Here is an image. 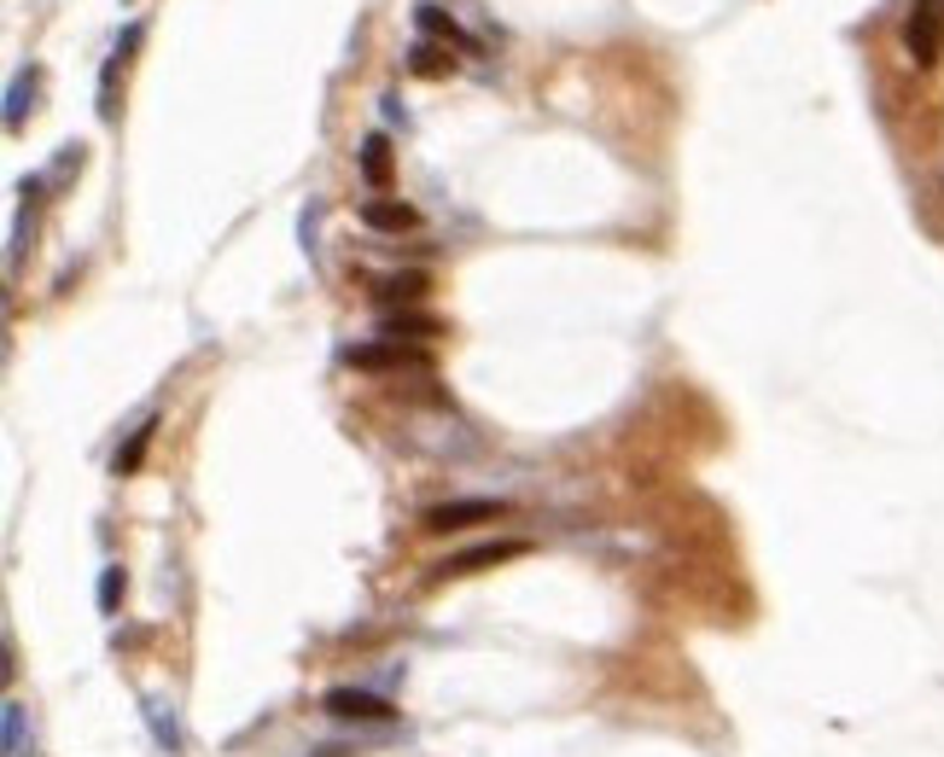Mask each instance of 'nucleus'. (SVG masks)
<instances>
[{
  "instance_id": "7",
  "label": "nucleus",
  "mask_w": 944,
  "mask_h": 757,
  "mask_svg": "<svg viewBox=\"0 0 944 757\" xmlns=\"http://www.w3.org/2000/svg\"><path fill=\"white\" fill-rule=\"evenodd\" d=\"M146 711V729H152V740H158V752H181V722H176V705H164V699H146L141 705Z\"/></svg>"
},
{
  "instance_id": "4",
  "label": "nucleus",
  "mask_w": 944,
  "mask_h": 757,
  "mask_svg": "<svg viewBox=\"0 0 944 757\" xmlns=\"http://www.w3.org/2000/svg\"><path fill=\"white\" fill-rule=\"evenodd\" d=\"M519 553H525V542L501 536V542H479V548H461V553H449V560H437L432 577H472V571H491L501 560H519Z\"/></svg>"
},
{
  "instance_id": "8",
  "label": "nucleus",
  "mask_w": 944,
  "mask_h": 757,
  "mask_svg": "<svg viewBox=\"0 0 944 757\" xmlns=\"http://www.w3.org/2000/svg\"><path fill=\"white\" fill-rule=\"evenodd\" d=\"M362 181L367 187H385V181H391V146H385V134H367L362 141Z\"/></svg>"
},
{
  "instance_id": "6",
  "label": "nucleus",
  "mask_w": 944,
  "mask_h": 757,
  "mask_svg": "<svg viewBox=\"0 0 944 757\" xmlns=\"http://www.w3.org/2000/svg\"><path fill=\"white\" fill-rule=\"evenodd\" d=\"M362 222L374 228V233H409V228H420V210L402 205V198H367Z\"/></svg>"
},
{
  "instance_id": "11",
  "label": "nucleus",
  "mask_w": 944,
  "mask_h": 757,
  "mask_svg": "<svg viewBox=\"0 0 944 757\" xmlns=\"http://www.w3.org/2000/svg\"><path fill=\"white\" fill-rule=\"evenodd\" d=\"M152 431H158V419H146V426H141V431H134V437H129V443H123V449H117V461H111V466H117V473H134V466H141V461H146V449H152Z\"/></svg>"
},
{
  "instance_id": "10",
  "label": "nucleus",
  "mask_w": 944,
  "mask_h": 757,
  "mask_svg": "<svg viewBox=\"0 0 944 757\" xmlns=\"http://www.w3.org/2000/svg\"><path fill=\"white\" fill-rule=\"evenodd\" d=\"M36 71H19L12 76V88H7V129H24V111H29V99H36Z\"/></svg>"
},
{
  "instance_id": "9",
  "label": "nucleus",
  "mask_w": 944,
  "mask_h": 757,
  "mask_svg": "<svg viewBox=\"0 0 944 757\" xmlns=\"http://www.w3.org/2000/svg\"><path fill=\"white\" fill-rule=\"evenodd\" d=\"M414 24L426 29V36H444V41H455V47H472V41L461 36V24H455L444 7H432V0H426V7H414Z\"/></svg>"
},
{
  "instance_id": "14",
  "label": "nucleus",
  "mask_w": 944,
  "mask_h": 757,
  "mask_svg": "<svg viewBox=\"0 0 944 757\" xmlns=\"http://www.w3.org/2000/svg\"><path fill=\"white\" fill-rule=\"evenodd\" d=\"M420 292H426V274H391V280H379V285H374V297H379V303L420 297Z\"/></svg>"
},
{
  "instance_id": "13",
  "label": "nucleus",
  "mask_w": 944,
  "mask_h": 757,
  "mask_svg": "<svg viewBox=\"0 0 944 757\" xmlns=\"http://www.w3.org/2000/svg\"><path fill=\"white\" fill-rule=\"evenodd\" d=\"M82 151H88V146H82V141H71V146H59V158H53V170H47L41 181H47V187H64V181H71L76 170H82Z\"/></svg>"
},
{
  "instance_id": "5",
  "label": "nucleus",
  "mask_w": 944,
  "mask_h": 757,
  "mask_svg": "<svg viewBox=\"0 0 944 757\" xmlns=\"http://www.w3.org/2000/svg\"><path fill=\"white\" fill-rule=\"evenodd\" d=\"M322 711L327 717H339V722H391V699H379V694H367V687H332V694L322 699Z\"/></svg>"
},
{
  "instance_id": "15",
  "label": "nucleus",
  "mask_w": 944,
  "mask_h": 757,
  "mask_svg": "<svg viewBox=\"0 0 944 757\" xmlns=\"http://www.w3.org/2000/svg\"><path fill=\"white\" fill-rule=\"evenodd\" d=\"M409 71H414V76H444V71H449V59L437 53L432 41H414V47H409Z\"/></svg>"
},
{
  "instance_id": "1",
  "label": "nucleus",
  "mask_w": 944,
  "mask_h": 757,
  "mask_svg": "<svg viewBox=\"0 0 944 757\" xmlns=\"http://www.w3.org/2000/svg\"><path fill=\"white\" fill-rule=\"evenodd\" d=\"M344 367H362V374H426L432 356L402 339H374V344H350Z\"/></svg>"
},
{
  "instance_id": "16",
  "label": "nucleus",
  "mask_w": 944,
  "mask_h": 757,
  "mask_svg": "<svg viewBox=\"0 0 944 757\" xmlns=\"http://www.w3.org/2000/svg\"><path fill=\"white\" fill-rule=\"evenodd\" d=\"M117 595H123V565L99 571V612H117Z\"/></svg>"
},
{
  "instance_id": "2",
  "label": "nucleus",
  "mask_w": 944,
  "mask_h": 757,
  "mask_svg": "<svg viewBox=\"0 0 944 757\" xmlns=\"http://www.w3.org/2000/svg\"><path fill=\"white\" fill-rule=\"evenodd\" d=\"M904 53L916 64H939V53H944V0H916V7H909Z\"/></svg>"
},
{
  "instance_id": "3",
  "label": "nucleus",
  "mask_w": 944,
  "mask_h": 757,
  "mask_svg": "<svg viewBox=\"0 0 944 757\" xmlns=\"http://www.w3.org/2000/svg\"><path fill=\"white\" fill-rule=\"evenodd\" d=\"M501 513H508L501 496H472V501H437V508H426L420 525L444 536V530H467V525H484V518H501Z\"/></svg>"
},
{
  "instance_id": "12",
  "label": "nucleus",
  "mask_w": 944,
  "mask_h": 757,
  "mask_svg": "<svg viewBox=\"0 0 944 757\" xmlns=\"http://www.w3.org/2000/svg\"><path fill=\"white\" fill-rule=\"evenodd\" d=\"M402 332H420V339H426V332H437V315H385L379 321V339H402Z\"/></svg>"
}]
</instances>
